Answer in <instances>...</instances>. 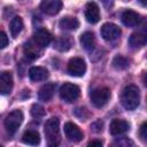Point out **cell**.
<instances>
[{
	"mask_svg": "<svg viewBox=\"0 0 147 147\" xmlns=\"http://www.w3.org/2000/svg\"><path fill=\"white\" fill-rule=\"evenodd\" d=\"M45 137L47 147H59V144L61 141L60 136V121L57 117L49 118L45 124Z\"/></svg>",
	"mask_w": 147,
	"mask_h": 147,
	"instance_id": "cell-1",
	"label": "cell"
},
{
	"mask_svg": "<svg viewBox=\"0 0 147 147\" xmlns=\"http://www.w3.org/2000/svg\"><path fill=\"white\" fill-rule=\"evenodd\" d=\"M9 30L13 37H17L22 30H23V20L20 16H15L14 18H11L10 24H9Z\"/></svg>",
	"mask_w": 147,
	"mask_h": 147,
	"instance_id": "cell-22",
	"label": "cell"
},
{
	"mask_svg": "<svg viewBox=\"0 0 147 147\" xmlns=\"http://www.w3.org/2000/svg\"><path fill=\"white\" fill-rule=\"evenodd\" d=\"M80 45L83 48H85L86 51H90V49H93L94 48V45H95V36L93 32H90V31H86L84 32L82 36H80Z\"/></svg>",
	"mask_w": 147,
	"mask_h": 147,
	"instance_id": "cell-20",
	"label": "cell"
},
{
	"mask_svg": "<svg viewBox=\"0 0 147 147\" xmlns=\"http://www.w3.org/2000/svg\"><path fill=\"white\" fill-rule=\"evenodd\" d=\"M86 71V63L80 57H72L68 63V72L75 77L84 76Z\"/></svg>",
	"mask_w": 147,
	"mask_h": 147,
	"instance_id": "cell-7",
	"label": "cell"
},
{
	"mask_svg": "<svg viewBox=\"0 0 147 147\" xmlns=\"http://www.w3.org/2000/svg\"><path fill=\"white\" fill-rule=\"evenodd\" d=\"M74 45V40L70 36H60L54 42V47L60 52H67Z\"/></svg>",
	"mask_w": 147,
	"mask_h": 147,
	"instance_id": "cell-17",
	"label": "cell"
},
{
	"mask_svg": "<svg viewBox=\"0 0 147 147\" xmlns=\"http://www.w3.org/2000/svg\"><path fill=\"white\" fill-rule=\"evenodd\" d=\"M100 33H101V37H102L105 40L113 41V40H116V39L119 38L122 31H121V29H119L116 24H114V23H105V24L101 26Z\"/></svg>",
	"mask_w": 147,
	"mask_h": 147,
	"instance_id": "cell-6",
	"label": "cell"
},
{
	"mask_svg": "<svg viewBox=\"0 0 147 147\" xmlns=\"http://www.w3.org/2000/svg\"><path fill=\"white\" fill-rule=\"evenodd\" d=\"M129 123L124 119H119V118H115L110 122V126H109V132L113 136H119L124 132H126L129 130Z\"/></svg>",
	"mask_w": 147,
	"mask_h": 147,
	"instance_id": "cell-13",
	"label": "cell"
},
{
	"mask_svg": "<svg viewBox=\"0 0 147 147\" xmlns=\"http://www.w3.org/2000/svg\"><path fill=\"white\" fill-rule=\"evenodd\" d=\"M56 88V84L55 83H47L45 85L41 86V88L39 90L38 96L41 101H49L52 99V96L54 95Z\"/></svg>",
	"mask_w": 147,
	"mask_h": 147,
	"instance_id": "cell-16",
	"label": "cell"
},
{
	"mask_svg": "<svg viewBox=\"0 0 147 147\" xmlns=\"http://www.w3.org/2000/svg\"><path fill=\"white\" fill-rule=\"evenodd\" d=\"M146 44H147V29L139 30V31L132 33L131 37L129 38V45L133 48L142 47Z\"/></svg>",
	"mask_w": 147,
	"mask_h": 147,
	"instance_id": "cell-10",
	"label": "cell"
},
{
	"mask_svg": "<svg viewBox=\"0 0 147 147\" xmlns=\"http://www.w3.org/2000/svg\"><path fill=\"white\" fill-rule=\"evenodd\" d=\"M29 77L33 82L45 80L48 77V71H47V69H45L42 67H32L29 70Z\"/></svg>",
	"mask_w": 147,
	"mask_h": 147,
	"instance_id": "cell-18",
	"label": "cell"
},
{
	"mask_svg": "<svg viewBox=\"0 0 147 147\" xmlns=\"http://www.w3.org/2000/svg\"><path fill=\"white\" fill-rule=\"evenodd\" d=\"M22 141L30 146H37L40 144V136L34 130H28L22 136Z\"/></svg>",
	"mask_w": 147,
	"mask_h": 147,
	"instance_id": "cell-19",
	"label": "cell"
},
{
	"mask_svg": "<svg viewBox=\"0 0 147 147\" xmlns=\"http://www.w3.org/2000/svg\"><path fill=\"white\" fill-rule=\"evenodd\" d=\"M62 8V2L60 0H45L40 3V9L47 15H55Z\"/></svg>",
	"mask_w": 147,
	"mask_h": 147,
	"instance_id": "cell-12",
	"label": "cell"
},
{
	"mask_svg": "<svg viewBox=\"0 0 147 147\" xmlns=\"http://www.w3.org/2000/svg\"><path fill=\"white\" fill-rule=\"evenodd\" d=\"M87 147H102V144H101V141H99V140H92V141L87 145Z\"/></svg>",
	"mask_w": 147,
	"mask_h": 147,
	"instance_id": "cell-30",
	"label": "cell"
},
{
	"mask_svg": "<svg viewBox=\"0 0 147 147\" xmlns=\"http://www.w3.org/2000/svg\"><path fill=\"white\" fill-rule=\"evenodd\" d=\"M1 147H3V146H1Z\"/></svg>",
	"mask_w": 147,
	"mask_h": 147,
	"instance_id": "cell-32",
	"label": "cell"
},
{
	"mask_svg": "<svg viewBox=\"0 0 147 147\" xmlns=\"http://www.w3.org/2000/svg\"><path fill=\"white\" fill-rule=\"evenodd\" d=\"M37 45L34 44V45H32L31 42H28L25 46H24V54H25V56L28 57V59H30V60H34V59H37L38 56H39V51L37 49Z\"/></svg>",
	"mask_w": 147,
	"mask_h": 147,
	"instance_id": "cell-23",
	"label": "cell"
},
{
	"mask_svg": "<svg viewBox=\"0 0 147 147\" xmlns=\"http://www.w3.org/2000/svg\"><path fill=\"white\" fill-rule=\"evenodd\" d=\"M59 26L62 30H76L79 26V21L72 16H65L59 22Z\"/></svg>",
	"mask_w": 147,
	"mask_h": 147,
	"instance_id": "cell-21",
	"label": "cell"
},
{
	"mask_svg": "<svg viewBox=\"0 0 147 147\" xmlns=\"http://www.w3.org/2000/svg\"><path fill=\"white\" fill-rule=\"evenodd\" d=\"M121 102L123 107L127 110H133L139 106L140 102V91L136 85L126 86L121 95Z\"/></svg>",
	"mask_w": 147,
	"mask_h": 147,
	"instance_id": "cell-2",
	"label": "cell"
},
{
	"mask_svg": "<svg viewBox=\"0 0 147 147\" xmlns=\"http://www.w3.org/2000/svg\"><path fill=\"white\" fill-rule=\"evenodd\" d=\"M13 76L8 71H3L0 76V92L5 94H9L13 90Z\"/></svg>",
	"mask_w": 147,
	"mask_h": 147,
	"instance_id": "cell-14",
	"label": "cell"
},
{
	"mask_svg": "<svg viewBox=\"0 0 147 147\" xmlns=\"http://www.w3.org/2000/svg\"><path fill=\"white\" fill-rule=\"evenodd\" d=\"M139 136H140V138H141L142 141H147V121L144 122V123L140 125Z\"/></svg>",
	"mask_w": 147,
	"mask_h": 147,
	"instance_id": "cell-28",
	"label": "cell"
},
{
	"mask_svg": "<svg viewBox=\"0 0 147 147\" xmlns=\"http://www.w3.org/2000/svg\"><path fill=\"white\" fill-rule=\"evenodd\" d=\"M23 121V114L21 110L16 109L9 113L5 118V127L9 134H14Z\"/></svg>",
	"mask_w": 147,
	"mask_h": 147,
	"instance_id": "cell-3",
	"label": "cell"
},
{
	"mask_svg": "<svg viewBox=\"0 0 147 147\" xmlns=\"http://www.w3.org/2000/svg\"><path fill=\"white\" fill-rule=\"evenodd\" d=\"M51 40H52V36H51L49 31L46 30V29H44V28L38 29L33 33V41H34V44L38 47H41L42 48V47L48 46L49 42H51Z\"/></svg>",
	"mask_w": 147,
	"mask_h": 147,
	"instance_id": "cell-8",
	"label": "cell"
},
{
	"mask_svg": "<svg viewBox=\"0 0 147 147\" xmlns=\"http://www.w3.org/2000/svg\"><path fill=\"white\" fill-rule=\"evenodd\" d=\"M110 147H136V144L131 139L124 137V138H118V139L114 140L111 142Z\"/></svg>",
	"mask_w": 147,
	"mask_h": 147,
	"instance_id": "cell-25",
	"label": "cell"
},
{
	"mask_svg": "<svg viewBox=\"0 0 147 147\" xmlns=\"http://www.w3.org/2000/svg\"><path fill=\"white\" fill-rule=\"evenodd\" d=\"M64 133H65L67 138L74 142H78L83 139V132L76 124H74L71 122H68L64 124Z\"/></svg>",
	"mask_w": 147,
	"mask_h": 147,
	"instance_id": "cell-9",
	"label": "cell"
},
{
	"mask_svg": "<svg viewBox=\"0 0 147 147\" xmlns=\"http://www.w3.org/2000/svg\"><path fill=\"white\" fill-rule=\"evenodd\" d=\"M85 18L88 23L95 24L100 20V10L95 2H87L85 6Z\"/></svg>",
	"mask_w": 147,
	"mask_h": 147,
	"instance_id": "cell-11",
	"label": "cell"
},
{
	"mask_svg": "<svg viewBox=\"0 0 147 147\" xmlns=\"http://www.w3.org/2000/svg\"><path fill=\"white\" fill-rule=\"evenodd\" d=\"M142 82H144V84L147 86V72L144 74V76H142Z\"/></svg>",
	"mask_w": 147,
	"mask_h": 147,
	"instance_id": "cell-31",
	"label": "cell"
},
{
	"mask_svg": "<svg viewBox=\"0 0 147 147\" xmlns=\"http://www.w3.org/2000/svg\"><path fill=\"white\" fill-rule=\"evenodd\" d=\"M30 113H31V115H32L33 117H36V118L42 117V116H45V114H46V111H45L44 107H42V106H40V105H37V103L32 105Z\"/></svg>",
	"mask_w": 147,
	"mask_h": 147,
	"instance_id": "cell-26",
	"label": "cell"
},
{
	"mask_svg": "<svg viewBox=\"0 0 147 147\" xmlns=\"http://www.w3.org/2000/svg\"><path fill=\"white\" fill-rule=\"evenodd\" d=\"M139 17L140 16L138 13H136L134 10L127 9V10H124L122 14V22L126 26H136L139 23V20H140Z\"/></svg>",
	"mask_w": 147,
	"mask_h": 147,
	"instance_id": "cell-15",
	"label": "cell"
},
{
	"mask_svg": "<svg viewBox=\"0 0 147 147\" xmlns=\"http://www.w3.org/2000/svg\"><path fill=\"white\" fill-rule=\"evenodd\" d=\"M109 99H110V90L107 87L95 88L91 93V102L96 108L103 107L109 101Z\"/></svg>",
	"mask_w": 147,
	"mask_h": 147,
	"instance_id": "cell-5",
	"label": "cell"
},
{
	"mask_svg": "<svg viewBox=\"0 0 147 147\" xmlns=\"http://www.w3.org/2000/svg\"><path fill=\"white\" fill-rule=\"evenodd\" d=\"M79 93H80L79 87L72 83H64L60 88V98L68 103L77 100Z\"/></svg>",
	"mask_w": 147,
	"mask_h": 147,
	"instance_id": "cell-4",
	"label": "cell"
},
{
	"mask_svg": "<svg viewBox=\"0 0 147 147\" xmlns=\"http://www.w3.org/2000/svg\"><path fill=\"white\" fill-rule=\"evenodd\" d=\"M75 115H76L77 117H79L82 121H84L85 118H87V117L90 116L88 111H87L85 108H77V109L75 110Z\"/></svg>",
	"mask_w": 147,
	"mask_h": 147,
	"instance_id": "cell-27",
	"label": "cell"
},
{
	"mask_svg": "<svg viewBox=\"0 0 147 147\" xmlns=\"http://www.w3.org/2000/svg\"><path fill=\"white\" fill-rule=\"evenodd\" d=\"M7 45H8V38H7V34H6L5 31H1V45H0V47H1V48H5Z\"/></svg>",
	"mask_w": 147,
	"mask_h": 147,
	"instance_id": "cell-29",
	"label": "cell"
},
{
	"mask_svg": "<svg viewBox=\"0 0 147 147\" xmlns=\"http://www.w3.org/2000/svg\"><path fill=\"white\" fill-rule=\"evenodd\" d=\"M113 67L117 70H124L129 67V60L122 55H116L113 59Z\"/></svg>",
	"mask_w": 147,
	"mask_h": 147,
	"instance_id": "cell-24",
	"label": "cell"
}]
</instances>
